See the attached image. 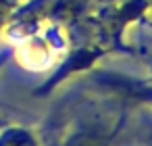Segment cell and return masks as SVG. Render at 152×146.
I'll return each instance as SVG.
<instances>
[{
  "label": "cell",
  "mask_w": 152,
  "mask_h": 146,
  "mask_svg": "<svg viewBox=\"0 0 152 146\" xmlns=\"http://www.w3.org/2000/svg\"><path fill=\"white\" fill-rule=\"evenodd\" d=\"M146 15H150V19H152V0H148V9H146Z\"/></svg>",
  "instance_id": "obj_7"
},
{
  "label": "cell",
  "mask_w": 152,
  "mask_h": 146,
  "mask_svg": "<svg viewBox=\"0 0 152 146\" xmlns=\"http://www.w3.org/2000/svg\"><path fill=\"white\" fill-rule=\"evenodd\" d=\"M86 32V29H83ZM88 34V32H86ZM106 52H110L100 40H96L92 34H90V40L86 38V40H77V44L67 52V56L61 61V65H58V69L52 73V77H48L38 90H36V94H48V92H52L58 84H63L69 75H75V73H79V71H88L98 59H102Z\"/></svg>",
  "instance_id": "obj_1"
},
{
  "label": "cell",
  "mask_w": 152,
  "mask_h": 146,
  "mask_svg": "<svg viewBox=\"0 0 152 146\" xmlns=\"http://www.w3.org/2000/svg\"><path fill=\"white\" fill-rule=\"evenodd\" d=\"M115 2H119V0H88V4H94L96 9H98V7H108V4H115Z\"/></svg>",
  "instance_id": "obj_6"
},
{
  "label": "cell",
  "mask_w": 152,
  "mask_h": 146,
  "mask_svg": "<svg viewBox=\"0 0 152 146\" xmlns=\"http://www.w3.org/2000/svg\"><path fill=\"white\" fill-rule=\"evenodd\" d=\"M23 0H0V34H2L13 17V13L19 9Z\"/></svg>",
  "instance_id": "obj_4"
},
{
  "label": "cell",
  "mask_w": 152,
  "mask_h": 146,
  "mask_svg": "<svg viewBox=\"0 0 152 146\" xmlns=\"http://www.w3.org/2000/svg\"><path fill=\"white\" fill-rule=\"evenodd\" d=\"M11 59H13V48H7V50L0 52V71L7 67V63H9Z\"/></svg>",
  "instance_id": "obj_5"
},
{
  "label": "cell",
  "mask_w": 152,
  "mask_h": 146,
  "mask_svg": "<svg viewBox=\"0 0 152 146\" xmlns=\"http://www.w3.org/2000/svg\"><path fill=\"white\" fill-rule=\"evenodd\" d=\"M117 127H108L104 123H88L71 129L58 146H110L115 140Z\"/></svg>",
  "instance_id": "obj_2"
},
{
  "label": "cell",
  "mask_w": 152,
  "mask_h": 146,
  "mask_svg": "<svg viewBox=\"0 0 152 146\" xmlns=\"http://www.w3.org/2000/svg\"><path fill=\"white\" fill-rule=\"evenodd\" d=\"M0 146H40L36 134L21 125H7L0 129Z\"/></svg>",
  "instance_id": "obj_3"
}]
</instances>
